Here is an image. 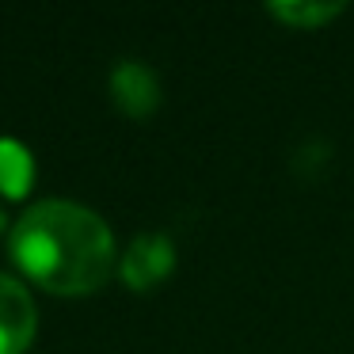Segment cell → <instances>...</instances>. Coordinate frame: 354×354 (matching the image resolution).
<instances>
[{"mask_svg": "<svg viewBox=\"0 0 354 354\" xmlns=\"http://www.w3.org/2000/svg\"><path fill=\"white\" fill-rule=\"evenodd\" d=\"M12 259L57 297L95 293L115 274V236L95 209L65 198L31 206L12 229Z\"/></svg>", "mask_w": 354, "mask_h": 354, "instance_id": "cell-1", "label": "cell"}, {"mask_svg": "<svg viewBox=\"0 0 354 354\" xmlns=\"http://www.w3.org/2000/svg\"><path fill=\"white\" fill-rule=\"evenodd\" d=\"M176 270V248L164 232H141L118 259V274L130 290H156Z\"/></svg>", "mask_w": 354, "mask_h": 354, "instance_id": "cell-2", "label": "cell"}, {"mask_svg": "<svg viewBox=\"0 0 354 354\" xmlns=\"http://www.w3.org/2000/svg\"><path fill=\"white\" fill-rule=\"evenodd\" d=\"M39 328V308L19 278L0 274V354H27Z\"/></svg>", "mask_w": 354, "mask_h": 354, "instance_id": "cell-3", "label": "cell"}, {"mask_svg": "<svg viewBox=\"0 0 354 354\" xmlns=\"http://www.w3.org/2000/svg\"><path fill=\"white\" fill-rule=\"evenodd\" d=\"M111 100L118 103L122 115L149 118L160 107V80H156V73L149 69L145 62L126 57V62H118L115 73H111Z\"/></svg>", "mask_w": 354, "mask_h": 354, "instance_id": "cell-4", "label": "cell"}, {"mask_svg": "<svg viewBox=\"0 0 354 354\" xmlns=\"http://www.w3.org/2000/svg\"><path fill=\"white\" fill-rule=\"evenodd\" d=\"M31 179H35V160L27 153V145H19L12 138H0V191L19 198V194H27Z\"/></svg>", "mask_w": 354, "mask_h": 354, "instance_id": "cell-5", "label": "cell"}, {"mask_svg": "<svg viewBox=\"0 0 354 354\" xmlns=\"http://www.w3.org/2000/svg\"><path fill=\"white\" fill-rule=\"evenodd\" d=\"M267 12L274 19H282V24H290V27L313 31V27H324L335 16H343V4H301V0H293V4H270Z\"/></svg>", "mask_w": 354, "mask_h": 354, "instance_id": "cell-6", "label": "cell"}, {"mask_svg": "<svg viewBox=\"0 0 354 354\" xmlns=\"http://www.w3.org/2000/svg\"><path fill=\"white\" fill-rule=\"evenodd\" d=\"M4 225H8V217H4V209H0V232H4Z\"/></svg>", "mask_w": 354, "mask_h": 354, "instance_id": "cell-7", "label": "cell"}]
</instances>
